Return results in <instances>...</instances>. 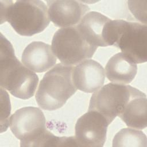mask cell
<instances>
[{"label": "cell", "mask_w": 147, "mask_h": 147, "mask_svg": "<svg viewBox=\"0 0 147 147\" xmlns=\"http://www.w3.org/2000/svg\"><path fill=\"white\" fill-rule=\"evenodd\" d=\"M72 65L56 64L41 80L36 94L37 105L42 109L53 111L61 108L77 90L73 80Z\"/></svg>", "instance_id": "cell-4"}, {"label": "cell", "mask_w": 147, "mask_h": 147, "mask_svg": "<svg viewBox=\"0 0 147 147\" xmlns=\"http://www.w3.org/2000/svg\"><path fill=\"white\" fill-rule=\"evenodd\" d=\"M46 121L42 110L28 106L17 110L9 119L10 130L20 140V146H64L65 137H59L46 129Z\"/></svg>", "instance_id": "cell-1"}, {"label": "cell", "mask_w": 147, "mask_h": 147, "mask_svg": "<svg viewBox=\"0 0 147 147\" xmlns=\"http://www.w3.org/2000/svg\"><path fill=\"white\" fill-rule=\"evenodd\" d=\"M1 40V87L16 98L28 99L34 94L38 77L17 59L11 44L2 34Z\"/></svg>", "instance_id": "cell-2"}, {"label": "cell", "mask_w": 147, "mask_h": 147, "mask_svg": "<svg viewBox=\"0 0 147 147\" xmlns=\"http://www.w3.org/2000/svg\"><path fill=\"white\" fill-rule=\"evenodd\" d=\"M133 88L129 85L107 84L92 94L88 110L99 113L110 124L121 111Z\"/></svg>", "instance_id": "cell-7"}, {"label": "cell", "mask_w": 147, "mask_h": 147, "mask_svg": "<svg viewBox=\"0 0 147 147\" xmlns=\"http://www.w3.org/2000/svg\"><path fill=\"white\" fill-rule=\"evenodd\" d=\"M111 20L97 11L87 13L76 26L84 38L95 47H108L107 37Z\"/></svg>", "instance_id": "cell-11"}, {"label": "cell", "mask_w": 147, "mask_h": 147, "mask_svg": "<svg viewBox=\"0 0 147 147\" xmlns=\"http://www.w3.org/2000/svg\"><path fill=\"white\" fill-rule=\"evenodd\" d=\"M50 20L58 27L67 28L79 24L90 7L78 1H47Z\"/></svg>", "instance_id": "cell-9"}, {"label": "cell", "mask_w": 147, "mask_h": 147, "mask_svg": "<svg viewBox=\"0 0 147 147\" xmlns=\"http://www.w3.org/2000/svg\"><path fill=\"white\" fill-rule=\"evenodd\" d=\"M110 30V46L119 48L136 63L146 61V24L122 20H112Z\"/></svg>", "instance_id": "cell-5"}, {"label": "cell", "mask_w": 147, "mask_h": 147, "mask_svg": "<svg viewBox=\"0 0 147 147\" xmlns=\"http://www.w3.org/2000/svg\"><path fill=\"white\" fill-rule=\"evenodd\" d=\"M105 79L103 67L98 62L89 59L78 64L73 70V80L77 89L92 93L101 88Z\"/></svg>", "instance_id": "cell-10"}, {"label": "cell", "mask_w": 147, "mask_h": 147, "mask_svg": "<svg viewBox=\"0 0 147 147\" xmlns=\"http://www.w3.org/2000/svg\"><path fill=\"white\" fill-rule=\"evenodd\" d=\"M106 77L114 83L126 84L131 83L137 72L135 62L122 52L113 55L106 67Z\"/></svg>", "instance_id": "cell-14"}, {"label": "cell", "mask_w": 147, "mask_h": 147, "mask_svg": "<svg viewBox=\"0 0 147 147\" xmlns=\"http://www.w3.org/2000/svg\"><path fill=\"white\" fill-rule=\"evenodd\" d=\"M146 135L142 131L134 129H122L115 135L113 140V147H146Z\"/></svg>", "instance_id": "cell-15"}, {"label": "cell", "mask_w": 147, "mask_h": 147, "mask_svg": "<svg viewBox=\"0 0 147 147\" xmlns=\"http://www.w3.org/2000/svg\"><path fill=\"white\" fill-rule=\"evenodd\" d=\"M109 123L99 113L88 111L76 121L75 138L79 146L102 147L106 139Z\"/></svg>", "instance_id": "cell-8"}, {"label": "cell", "mask_w": 147, "mask_h": 147, "mask_svg": "<svg viewBox=\"0 0 147 147\" xmlns=\"http://www.w3.org/2000/svg\"><path fill=\"white\" fill-rule=\"evenodd\" d=\"M146 102V94L133 87L128 100L118 116L128 127L143 129L147 125Z\"/></svg>", "instance_id": "cell-13"}, {"label": "cell", "mask_w": 147, "mask_h": 147, "mask_svg": "<svg viewBox=\"0 0 147 147\" xmlns=\"http://www.w3.org/2000/svg\"><path fill=\"white\" fill-rule=\"evenodd\" d=\"M1 5V24L7 21L18 34L32 36L49 25L48 8L43 1H5Z\"/></svg>", "instance_id": "cell-3"}, {"label": "cell", "mask_w": 147, "mask_h": 147, "mask_svg": "<svg viewBox=\"0 0 147 147\" xmlns=\"http://www.w3.org/2000/svg\"><path fill=\"white\" fill-rule=\"evenodd\" d=\"M51 47L61 63L68 65L92 57L98 48L84 38L76 25L58 29L53 36Z\"/></svg>", "instance_id": "cell-6"}, {"label": "cell", "mask_w": 147, "mask_h": 147, "mask_svg": "<svg viewBox=\"0 0 147 147\" xmlns=\"http://www.w3.org/2000/svg\"><path fill=\"white\" fill-rule=\"evenodd\" d=\"M21 60L27 68L38 73L49 69L56 63L52 47L41 41L28 44L22 52Z\"/></svg>", "instance_id": "cell-12"}]
</instances>
